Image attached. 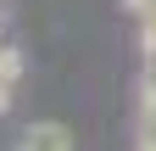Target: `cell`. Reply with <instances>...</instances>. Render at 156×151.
<instances>
[{
	"label": "cell",
	"instance_id": "1",
	"mask_svg": "<svg viewBox=\"0 0 156 151\" xmlns=\"http://www.w3.org/2000/svg\"><path fill=\"white\" fill-rule=\"evenodd\" d=\"M17 151H73V129L56 123V118H39L17 134Z\"/></svg>",
	"mask_w": 156,
	"mask_h": 151
},
{
	"label": "cell",
	"instance_id": "2",
	"mask_svg": "<svg viewBox=\"0 0 156 151\" xmlns=\"http://www.w3.org/2000/svg\"><path fill=\"white\" fill-rule=\"evenodd\" d=\"M17 79H23V50H17V45H0V112L11 106Z\"/></svg>",
	"mask_w": 156,
	"mask_h": 151
},
{
	"label": "cell",
	"instance_id": "3",
	"mask_svg": "<svg viewBox=\"0 0 156 151\" xmlns=\"http://www.w3.org/2000/svg\"><path fill=\"white\" fill-rule=\"evenodd\" d=\"M134 23H140V50H145V62H156V11L134 17Z\"/></svg>",
	"mask_w": 156,
	"mask_h": 151
},
{
	"label": "cell",
	"instance_id": "4",
	"mask_svg": "<svg viewBox=\"0 0 156 151\" xmlns=\"http://www.w3.org/2000/svg\"><path fill=\"white\" fill-rule=\"evenodd\" d=\"M140 106H156V62H145L140 73Z\"/></svg>",
	"mask_w": 156,
	"mask_h": 151
},
{
	"label": "cell",
	"instance_id": "5",
	"mask_svg": "<svg viewBox=\"0 0 156 151\" xmlns=\"http://www.w3.org/2000/svg\"><path fill=\"white\" fill-rule=\"evenodd\" d=\"M0 23H6V0H0Z\"/></svg>",
	"mask_w": 156,
	"mask_h": 151
}]
</instances>
